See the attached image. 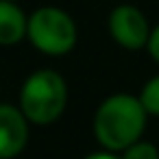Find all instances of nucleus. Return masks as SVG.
Wrapping results in <instances>:
<instances>
[{"label":"nucleus","instance_id":"obj_9","mask_svg":"<svg viewBox=\"0 0 159 159\" xmlns=\"http://www.w3.org/2000/svg\"><path fill=\"white\" fill-rule=\"evenodd\" d=\"M148 50H150V55L159 61V26L152 31V35H150V39H148Z\"/></svg>","mask_w":159,"mask_h":159},{"label":"nucleus","instance_id":"obj_6","mask_svg":"<svg viewBox=\"0 0 159 159\" xmlns=\"http://www.w3.org/2000/svg\"><path fill=\"white\" fill-rule=\"evenodd\" d=\"M29 33V22L13 0H0V44H18Z\"/></svg>","mask_w":159,"mask_h":159},{"label":"nucleus","instance_id":"obj_10","mask_svg":"<svg viewBox=\"0 0 159 159\" xmlns=\"http://www.w3.org/2000/svg\"><path fill=\"white\" fill-rule=\"evenodd\" d=\"M85 159H122V157H116V155H109V152H94V155H87Z\"/></svg>","mask_w":159,"mask_h":159},{"label":"nucleus","instance_id":"obj_4","mask_svg":"<svg viewBox=\"0 0 159 159\" xmlns=\"http://www.w3.org/2000/svg\"><path fill=\"white\" fill-rule=\"evenodd\" d=\"M109 31L120 46L131 48V50L142 48L150 39L146 18L131 5H122V7L113 9V13L109 18Z\"/></svg>","mask_w":159,"mask_h":159},{"label":"nucleus","instance_id":"obj_2","mask_svg":"<svg viewBox=\"0 0 159 159\" xmlns=\"http://www.w3.org/2000/svg\"><path fill=\"white\" fill-rule=\"evenodd\" d=\"M68 102L66 81L55 70H39L31 74L20 94V105L24 116L35 124H48L57 120Z\"/></svg>","mask_w":159,"mask_h":159},{"label":"nucleus","instance_id":"obj_7","mask_svg":"<svg viewBox=\"0 0 159 159\" xmlns=\"http://www.w3.org/2000/svg\"><path fill=\"white\" fill-rule=\"evenodd\" d=\"M144 109L152 116H159V76H155L152 81H148L142 89V96H139Z\"/></svg>","mask_w":159,"mask_h":159},{"label":"nucleus","instance_id":"obj_5","mask_svg":"<svg viewBox=\"0 0 159 159\" xmlns=\"http://www.w3.org/2000/svg\"><path fill=\"white\" fill-rule=\"evenodd\" d=\"M22 109L0 105V159H11L22 152L29 139V124Z\"/></svg>","mask_w":159,"mask_h":159},{"label":"nucleus","instance_id":"obj_3","mask_svg":"<svg viewBox=\"0 0 159 159\" xmlns=\"http://www.w3.org/2000/svg\"><path fill=\"white\" fill-rule=\"evenodd\" d=\"M35 48L46 55H66L76 42V26L72 18L55 7L37 9L29 20V33Z\"/></svg>","mask_w":159,"mask_h":159},{"label":"nucleus","instance_id":"obj_1","mask_svg":"<svg viewBox=\"0 0 159 159\" xmlns=\"http://www.w3.org/2000/svg\"><path fill=\"white\" fill-rule=\"evenodd\" d=\"M146 109L139 98L129 94L109 96L96 111L94 133L96 139L109 150H124L135 144L146 124Z\"/></svg>","mask_w":159,"mask_h":159},{"label":"nucleus","instance_id":"obj_8","mask_svg":"<svg viewBox=\"0 0 159 159\" xmlns=\"http://www.w3.org/2000/svg\"><path fill=\"white\" fill-rule=\"evenodd\" d=\"M122 159H159V152L148 142H135L122 150Z\"/></svg>","mask_w":159,"mask_h":159}]
</instances>
